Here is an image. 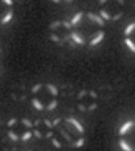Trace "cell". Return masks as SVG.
<instances>
[{"mask_svg":"<svg viewBox=\"0 0 135 151\" xmlns=\"http://www.w3.org/2000/svg\"><path fill=\"white\" fill-rule=\"evenodd\" d=\"M34 137H36V139H42V137H43V135H42V133L39 132V130H34Z\"/></svg>","mask_w":135,"mask_h":151,"instance_id":"cell-23","label":"cell"},{"mask_svg":"<svg viewBox=\"0 0 135 151\" xmlns=\"http://www.w3.org/2000/svg\"><path fill=\"white\" fill-rule=\"evenodd\" d=\"M46 88L50 91V94L53 96V97H56L59 95V89L53 85V83H46Z\"/></svg>","mask_w":135,"mask_h":151,"instance_id":"cell-9","label":"cell"},{"mask_svg":"<svg viewBox=\"0 0 135 151\" xmlns=\"http://www.w3.org/2000/svg\"><path fill=\"white\" fill-rule=\"evenodd\" d=\"M119 147L123 151H133V148L132 145H129L127 141H125L124 139H121L119 140Z\"/></svg>","mask_w":135,"mask_h":151,"instance_id":"cell-6","label":"cell"},{"mask_svg":"<svg viewBox=\"0 0 135 151\" xmlns=\"http://www.w3.org/2000/svg\"><path fill=\"white\" fill-rule=\"evenodd\" d=\"M66 122H68V123H71L72 125L77 129V131L80 133V134H84V126L81 125V123H80L78 120H76L74 117H69V119H66Z\"/></svg>","mask_w":135,"mask_h":151,"instance_id":"cell-1","label":"cell"},{"mask_svg":"<svg viewBox=\"0 0 135 151\" xmlns=\"http://www.w3.org/2000/svg\"><path fill=\"white\" fill-rule=\"evenodd\" d=\"M104 37H105V32L99 31L98 33H97L96 36H95V37L90 41V46H96V45H98L99 43H101V42H103V40H104Z\"/></svg>","mask_w":135,"mask_h":151,"instance_id":"cell-3","label":"cell"},{"mask_svg":"<svg viewBox=\"0 0 135 151\" xmlns=\"http://www.w3.org/2000/svg\"><path fill=\"white\" fill-rule=\"evenodd\" d=\"M60 122H61V119H55V120H54V122H53V126H56Z\"/></svg>","mask_w":135,"mask_h":151,"instance_id":"cell-30","label":"cell"},{"mask_svg":"<svg viewBox=\"0 0 135 151\" xmlns=\"http://www.w3.org/2000/svg\"><path fill=\"white\" fill-rule=\"evenodd\" d=\"M21 124L26 127H28V129H31L33 127V123L31 120H28V119H21Z\"/></svg>","mask_w":135,"mask_h":151,"instance_id":"cell-17","label":"cell"},{"mask_svg":"<svg viewBox=\"0 0 135 151\" xmlns=\"http://www.w3.org/2000/svg\"><path fill=\"white\" fill-rule=\"evenodd\" d=\"M106 1H107V0H99L100 4H104V2H106Z\"/></svg>","mask_w":135,"mask_h":151,"instance_id":"cell-34","label":"cell"},{"mask_svg":"<svg viewBox=\"0 0 135 151\" xmlns=\"http://www.w3.org/2000/svg\"><path fill=\"white\" fill-rule=\"evenodd\" d=\"M32 104H33V106L35 107L37 111H43V109H44V106H43L42 101H39V99H37V98H33Z\"/></svg>","mask_w":135,"mask_h":151,"instance_id":"cell-10","label":"cell"},{"mask_svg":"<svg viewBox=\"0 0 135 151\" xmlns=\"http://www.w3.org/2000/svg\"><path fill=\"white\" fill-rule=\"evenodd\" d=\"M88 18L91 20V22H94V23H96L98 24L99 26H104L105 25V20H104L100 16H98V15H95L94 13H88Z\"/></svg>","mask_w":135,"mask_h":151,"instance_id":"cell-4","label":"cell"},{"mask_svg":"<svg viewBox=\"0 0 135 151\" xmlns=\"http://www.w3.org/2000/svg\"><path fill=\"white\" fill-rule=\"evenodd\" d=\"M28 151H31V150H28Z\"/></svg>","mask_w":135,"mask_h":151,"instance_id":"cell-38","label":"cell"},{"mask_svg":"<svg viewBox=\"0 0 135 151\" xmlns=\"http://www.w3.org/2000/svg\"><path fill=\"white\" fill-rule=\"evenodd\" d=\"M65 1H66V2H71V1H72V0H65Z\"/></svg>","mask_w":135,"mask_h":151,"instance_id":"cell-37","label":"cell"},{"mask_svg":"<svg viewBox=\"0 0 135 151\" xmlns=\"http://www.w3.org/2000/svg\"><path fill=\"white\" fill-rule=\"evenodd\" d=\"M17 123V120L14 117V119H10V120L8 121V123H7V125H8V127H11L13 125H15Z\"/></svg>","mask_w":135,"mask_h":151,"instance_id":"cell-21","label":"cell"},{"mask_svg":"<svg viewBox=\"0 0 135 151\" xmlns=\"http://www.w3.org/2000/svg\"><path fill=\"white\" fill-rule=\"evenodd\" d=\"M60 25H61V22L56 20V22H54V23H53V24L50 26V28H51V29H55V28H56L58 26H60Z\"/></svg>","mask_w":135,"mask_h":151,"instance_id":"cell-22","label":"cell"},{"mask_svg":"<svg viewBox=\"0 0 135 151\" xmlns=\"http://www.w3.org/2000/svg\"><path fill=\"white\" fill-rule=\"evenodd\" d=\"M82 16H84V13H82V12H79V13L76 14V15L72 17V19H71V24H72V26L78 25V24L80 23V20L82 19Z\"/></svg>","mask_w":135,"mask_h":151,"instance_id":"cell-8","label":"cell"},{"mask_svg":"<svg viewBox=\"0 0 135 151\" xmlns=\"http://www.w3.org/2000/svg\"><path fill=\"white\" fill-rule=\"evenodd\" d=\"M52 1H53V2H55V4H60V1H61V0H52Z\"/></svg>","mask_w":135,"mask_h":151,"instance_id":"cell-33","label":"cell"},{"mask_svg":"<svg viewBox=\"0 0 135 151\" xmlns=\"http://www.w3.org/2000/svg\"><path fill=\"white\" fill-rule=\"evenodd\" d=\"M58 106V101L56 99H53L52 101L49 103V105H47V111H53V109H55Z\"/></svg>","mask_w":135,"mask_h":151,"instance_id":"cell-16","label":"cell"},{"mask_svg":"<svg viewBox=\"0 0 135 151\" xmlns=\"http://www.w3.org/2000/svg\"><path fill=\"white\" fill-rule=\"evenodd\" d=\"M61 134H62V135H63V137H64V138L66 139V140H68V141H71V140H72V138H71L70 135H69V134H68V133H65L64 131H63V130H62V131H61Z\"/></svg>","mask_w":135,"mask_h":151,"instance_id":"cell-24","label":"cell"},{"mask_svg":"<svg viewBox=\"0 0 135 151\" xmlns=\"http://www.w3.org/2000/svg\"><path fill=\"white\" fill-rule=\"evenodd\" d=\"M52 145H54V148H56V149H61L62 148V145L59 142V140L58 139H55V138H52Z\"/></svg>","mask_w":135,"mask_h":151,"instance_id":"cell-20","label":"cell"},{"mask_svg":"<svg viewBox=\"0 0 135 151\" xmlns=\"http://www.w3.org/2000/svg\"><path fill=\"white\" fill-rule=\"evenodd\" d=\"M91 96H92V97H96V94H95L94 91H91Z\"/></svg>","mask_w":135,"mask_h":151,"instance_id":"cell-35","label":"cell"},{"mask_svg":"<svg viewBox=\"0 0 135 151\" xmlns=\"http://www.w3.org/2000/svg\"><path fill=\"white\" fill-rule=\"evenodd\" d=\"M134 31H135V23H131V24L127 25V27L125 28L124 34H125V36H129Z\"/></svg>","mask_w":135,"mask_h":151,"instance_id":"cell-12","label":"cell"},{"mask_svg":"<svg viewBox=\"0 0 135 151\" xmlns=\"http://www.w3.org/2000/svg\"><path fill=\"white\" fill-rule=\"evenodd\" d=\"M5 5H7V6H11L13 5V0H1Z\"/></svg>","mask_w":135,"mask_h":151,"instance_id":"cell-29","label":"cell"},{"mask_svg":"<svg viewBox=\"0 0 135 151\" xmlns=\"http://www.w3.org/2000/svg\"><path fill=\"white\" fill-rule=\"evenodd\" d=\"M8 138L10 139L11 141H14V142H17L18 140H19V137L16 134V133H14L13 131H8Z\"/></svg>","mask_w":135,"mask_h":151,"instance_id":"cell-14","label":"cell"},{"mask_svg":"<svg viewBox=\"0 0 135 151\" xmlns=\"http://www.w3.org/2000/svg\"><path fill=\"white\" fill-rule=\"evenodd\" d=\"M122 16H123V13H118L117 15H115V16L113 17V20H114V22H116V20H118V19L121 18Z\"/></svg>","mask_w":135,"mask_h":151,"instance_id":"cell-27","label":"cell"},{"mask_svg":"<svg viewBox=\"0 0 135 151\" xmlns=\"http://www.w3.org/2000/svg\"><path fill=\"white\" fill-rule=\"evenodd\" d=\"M133 125H134L133 121H126V122H125V123L119 127V131H118L119 135H125V134H126V133L129 132V130L133 127Z\"/></svg>","mask_w":135,"mask_h":151,"instance_id":"cell-2","label":"cell"},{"mask_svg":"<svg viewBox=\"0 0 135 151\" xmlns=\"http://www.w3.org/2000/svg\"><path fill=\"white\" fill-rule=\"evenodd\" d=\"M52 135H53V133H52V132H49V133H46L45 138H46V139H50V138H52Z\"/></svg>","mask_w":135,"mask_h":151,"instance_id":"cell-31","label":"cell"},{"mask_svg":"<svg viewBox=\"0 0 135 151\" xmlns=\"http://www.w3.org/2000/svg\"><path fill=\"white\" fill-rule=\"evenodd\" d=\"M62 24H63L65 28H68V29H70L71 27H72V24H71V22H70V23H69V22H62Z\"/></svg>","mask_w":135,"mask_h":151,"instance_id":"cell-26","label":"cell"},{"mask_svg":"<svg viewBox=\"0 0 135 151\" xmlns=\"http://www.w3.org/2000/svg\"><path fill=\"white\" fill-rule=\"evenodd\" d=\"M42 87H43L42 83H36V85H34V87L32 88V93L33 94H37L39 90L42 89Z\"/></svg>","mask_w":135,"mask_h":151,"instance_id":"cell-19","label":"cell"},{"mask_svg":"<svg viewBox=\"0 0 135 151\" xmlns=\"http://www.w3.org/2000/svg\"><path fill=\"white\" fill-rule=\"evenodd\" d=\"M84 142H86V140H84V138L78 139L77 141L73 143V147H74V148H82L84 145Z\"/></svg>","mask_w":135,"mask_h":151,"instance_id":"cell-15","label":"cell"},{"mask_svg":"<svg viewBox=\"0 0 135 151\" xmlns=\"http://www.w3.org/2000/svg\"><path fill=\"white\" fill-rule=\"evenodd\" d=\"M100 17L104 19V20H109L111 17H110V15L106 10H100Z\"/></svg>","mask_w":135,"mask_h":151,"instance_id":"cell-18","label":"cell"},{"mask_svg":"<svg viewBox=\"0 0 135 151\" xmlns=\"http://www.w3.org/2000/svg\"><path fill=\"white\" fill-rule=\"evenodd\" d=\"M50 38H51L53 42H59V41H60V37H59V36H56L55 34H52L51 36H50Z\"/></svg>","mask_w":135,"mask_h":151,"instance_id":"cell-25","label":"cell"},{"mask_svg":"<svg viewBox=\"0 0 135 151\" xmlns=\"http://www.w3.org/2000/svg\"><path fill=\"white\" fill-rule=\"evenodd\" d=\"M44 124L46 126H47V127H50V129H52V127H54V126H53V123H51V122H49V120H44Z\"/></svg>","mask_w":135,"mask_h":151,"instance_id":"cell-28","label":"cell"},{"mask_svg":"<svg viewBox=\"0 0 135 151\" xmlns=\"http://www.w3.org/2000/svg\"><path fill=\"white\" fill-rule=\"evenodd\" d=\"M39 123V120H36V122H35V125H37Z\"/></svg>","mask_w":135,"mask_h":151,"instance_id":"cell-36","label":"cell"},{"mask_svg":"<svg viewBox=\"0 0 135 151\" xmlns=\"http://www.w3.org/2000/svg\"><path fill=\"white\" fill-rule=\"evenodd\" d=\"M96 107H97L96 104H95V105H91V106L89 107V111H92V109H94V108H96Z\"/></svg>","mask_w":135,"mask_h":151,"instance_id":"cell-32","label":"cell"},{"mask_svg":"<svg viewBox=\"0 0 135 151\" xmlns=\"http://www.w3.org/2000/svg\"><path fill=\"white\" fill-rule=\"evenodd\" d=\"M71 40L78 45H84V40L79 34H78L77 32H71V35H70Z\"/></svg>","mask_w":135,"mask_h":151,"instance_id":"cell-5","label":"cell"},{"mask_svg":"<svg viewBox=\"0 0 135 151\" xmlns=\"http://www.w3.org/2000/svg\"><path fill=\"white\" fill-rule=\"evenodd\" d=\"M14 17V13L11 12V10H9V12H7V14L1 18V24L2 25H6V24H8L9 22H11V19H13Z\"/></svg>","mask_w":135,"mask_h":151,"instance_id":"cell-7","label":"cell"},{"mask_svg":"<svg viewBox=\"0 0 135 151\" xmlns=\"http://www.w3.org/2000/svg\"><path fill=\"white\" fill-rule=\"evenodd\" d=\"M124 42H125V44H126V46L129 47V50L132 51L133 53H135V43L131 40L129 37H126L125 40H124Z\"/></svg>","mask_w":135,"mask_h":151,"instance_id":"cell-11","label":"cell"},{"mask_svg":"<svg viewBox=\"0 0 135 151\" xmlns=\"http://www.w3.org/2000/svg\"><path fill=\"white\" fill-rule=\"evenodd\" d=\"M33 135H34V133H32L31 131H26L25 133H23V134H21V137H20V140H21L23 142H26V141L31 140Z\"/></svg>","mask_w":135,"mask_h":151,"instance_id":"cell-13","label":"cell"}]
</instances>
